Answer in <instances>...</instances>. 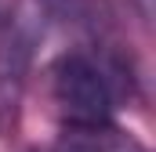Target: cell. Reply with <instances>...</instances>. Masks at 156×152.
Masks as SVG:
<instances>
[{"instance_id": "6da1fadb", "label": "cell", "mask_w": 156, "mask_h": 152, "mask_svg": "<svg viewBox=\"0 0 156 152\" xmlns=\"http://www.w3.org/2000/svg\"><path fill=\"white\" fill-rule=\"evenodd\" d=\"M51 98L58 105V112L66 116L69 127L80 130H98L109 123L113 112V94L105 76L98 73V65L83 54H62L51 65Z\"/></svg>"}, {"instance_id": "7a4b0ae2", "label": "cell", "mask_w": 156, "mask_h": 152, "mask_svg": "<svg viewBox=\"0 0 156 152\" xmlns=\"http://www.w3.org/2000/svg\"><path fill=\"white\" fill-rule=\"evenodd\" d=\"M33 62V36L22 29V22H0V138L11 134L18 123L26 80Z\"/></svg>"}, {"instance_id": "3957f363", "label": "cell", "mask_w": 156, "mask_h": 152, "mask_svg": "<svg viewBox=\"0 0 156 152\" xmlns=\"http://www.w3.org/2000/svg\"><path fill=\"white\" fill-rule=\"evenodd\" d=\"M127 152H145V149H142V145H131V141H127Z\"/></svg>"}]
</instances>
